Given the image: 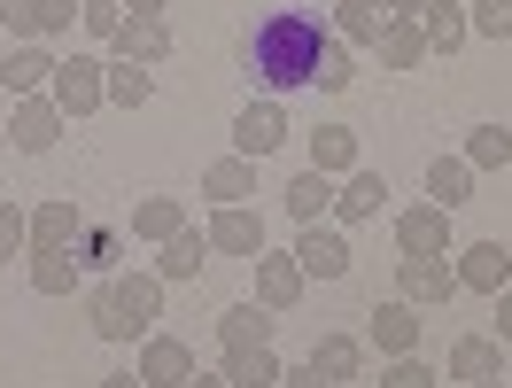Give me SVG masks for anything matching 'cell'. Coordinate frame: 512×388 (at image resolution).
Here are the masks:
<instances>
[{
  "label": "cell",
  "instance_id": "obj_41",
  "mask_svg": "<svg viewBox=\"0 0 512 388\" xmlns=\"http://www.w3.org/2000/svg\"><path fill=\"white\" fill-rule=\"evenodd\" d=\"M381 388H435V373H427L419 357H396V365L381 373Z\"/></svg>",
  "mask_w": 512,
  "mask_h": 388
},
{
  "label": "cell",
  "instance_id": "obj_38",
  "mask_svg": "<svg viewBox=\"0 0 512 388\" xmlns=\"http://www.w3.org/2000/svg\"><path fill=\"white\" fill-rule=\"evenodd\" d=\"M78 249H86L78 264H94V272H109V264H117V233H109V226H86V233H78Z\"/></svg>",
  "mask_w": 512,
  "mask_h": 388
},
{
  "label": "cell",
  "instance_id": "obj_40",
  "mask_svg": "<svg viewBox=\"0 0 512 388\" xmlns=\"http://www.w3.org/2000/svg\"><path fill=\"white\" fill-rule=\"evenodd\" d=\"M357 78V63H350V47H326V63H319V86L326 94H342V86H350Z\"/></svg>",
  "mask_w": 512,
  "mask_h": 388
},
{
  "label": "cell",
  "instance_id": "obj_10",
  "mask_svg": "<svg viewBox=\"0 0 512 388\" xmlns=\"http://www.w3.org/2000/svg\"><path fill=\"white\" fill-rule=\"evenodd\" d=\"M210 249H225V257H264V218L241 210V202H225L218 218H210Z\"/></svg>",
  "mask_w": 512,
  "mask_h": 388
},
{
  "label": "cell",
  "instance_id": "obj_49",
  "mask_svg": "<svg viewBox=\"0 0 512 388\" xmlns=\"http://www.w3.org/2000/svg\"><path fill=\"white\" fill-rule=\"evenodd\" d=\"M466 388H505V381H466Z\"/></svg>",
  "mask_w": 512,
  "mask_h": 388
},
{
  "label": "cell",
  "instance_id": "obj_31",
  "mask_svg": "<svg viewBox=\"0 0 512 388\" xmlns=\"http://www.w3.org/2000/svg\"><path fill=\"white\" fill-rule=\"evenodd\" d=\"M334 8H342V39L381 47V32H388V8H381V0H334Z\"/></svg>",
  "mask_w": 512,
  "mask_h": 388
},
{
  "label": "cell",
  "instance_id": "obj_12",
  "mask_svg": "<svg viewBox=\"0 0 512 388\" xmlns=\"http://www.w3.org/2000/svg\"><path fill=\"white\" fill-rule=\"evenodd\" d=\"M373 350H381V357H412L419 350V311L404 303V295L373 311Z\"/></svg>",
  "mask_w": 512,
  "mask_h": 388
},
{
  "label": "cell",
  "instance_id": "obj_30",
  "mask_svg": "<svg viewBox=\"0 0 512 388\" xmlns=\"http://www.w3.org/2000/svg\"><path fill=\"white\" fill-rule=\"evenodd\" d=\"M78 272H86V264L70 257V249H32V288L39 295H70V288H78Z\"/></svg>",
  "mask_w": 512,
  "mask_h": 388
},
{
  "label": "cell",
  "instance_id": "obj_24",
  "mask_svg": "<svg viewBox=\"0 0 512 388\" xmlns=\"http://www.w3.org/2000/svg\"><path fill=\"white\" fill-rule=\"evenodd\" d=\"M179 226H187L179 194H148V202H132V233H140V241H171Z\"/></svg>",
  "mask_w": 512,
  "mask_h": 388
},
{
  "label": "cell",
  "instance_id": "obj_6",
  "mask_svg": "<svg viewBox=\"0 0 512 388\" xmlns=\"http://www.w3.org/2000/svg\"><path fill=\"white\" fill-rule=\"evenodd\" d=\"M280 140H288V117H280V101H249V109H241V117H233V156H272V148H280Z\"/></svg>",
  "mask_w": 512,
  "mask_h": 388
},
{
  "label": "cell",
  "instance_id": "obj_17",
  "mask_svg": "<svg viewBox=\"0 0 512 388\" xmlns=\"http://www.w3.org/2000/svg\"><path fill=\"white\" fill-rule=\"evenodd\" d=\"M326 210H334V179H326V171H295L288 179V218L295 226H319Z\"/></svg>",
  "mask_w": 512,
  "mask_h": 388
},
{
  "label": "cell",
  "instance_id": "obj_3",
  "mask_svg": "<svg viewBox=\"0 0 512 388\" xmlns=\"http://www.w3.org/2000/svg\"><path fill=\"white\" fill-rule=\"evenodd\" d=\"M396 295H404L412 311H443L450 295H458V264L450 257H404L396 264Z\"/></svg>",
  "mask_w": 512,
  "mask_h": 388
},
{
  "label": "cell",
  "instance_id": "obj_25",
  "mask_svg": "<svg viewBox=\"0 0 512 388\" xmlns=\"http://www.w3.org/2000/svg\"><path fill=\"white\" fill-rule=\"evenodd\" d=\"M419 55H427V32H419V16H388V32H381V63H388V70H419Z\"/></svg>",
  "mask_w": 512,
  "mask_h": 388
},
{
  "label": "cell",
  "instance_id": "obj_16",
  "mask_svg": "<svg viewBox=\"0 0 512 388\" xmlns=\"http://www.w3.org/2000/svg\"><path fill=\"white\" fill-rule=\"evenodd\" d=\"M427 194H435V210L474 202V163H466V156H435V163H427Z\"/></svg>",
  "mask_w": 512,
  "mask_h": 388
},
{
  "label": "cell",
  "instance_id": "obj_22",
  "mask_svg": "<svg viewBox=\"0 0 512 388\" xmlns=\"http://www.w3.org/2000/svg\"><path fill=\"white\" fill-rule=\"evenodd\" d=\"M450 381H505V342H458L450 350Z\"/></svg>",
  "mask_w": 512,
  "mask_h": 388
},
{
  "label": "cell",
  "instance_id": "obj_19",
  "mask_svg": "<svg viewBox=\"0 0 512 388\" xmlns=\"http://www.w3.org/2000/svg\"><path fill=\"white\" fill-rule=\"evenodd\" d=\"M78 233H86L78 202H39V210H32V249H70Z\"/></svg>",
  "mask_w": 512,
  "mask_h": 388
},
{
  "label": "cell",
  "instance_id": "obj_15",
  "mask_svg": "<svg viewBox=\"0 0 512 388\" xmlns=\"http://www.w3.org/2000/svg\"><path fill=\"white\" fill-rule=\"evenodd\" d=\"M202 194H210L218 210H225V202H249V194H256V163L249 156H218L210 171H202Z\"/></svg>",
  "mask_w": 512,
  "mask_h": 388
},
{
  "label": "cell",
  "instance_id": "obj_4",
  "mask_svg": "<svg viewBox=\"0 0 512 388\" xmlns=\"http://www.w3.org/2000/svg\"><path fill=\"white\" fill-rule=\"evenodd\" d=\"M8 140H16L24 156H47V148L63 140V109H55V94H24V101H16V117H8Z\"/></svg>",
  "mask_w": 512,
  "mask_h": 388
},
{
  "label": "cell",
  "instance_id": "obj_39",
  "mask_svg": "<svg viewBox=\"0 0 512 388\" xmlns=\"http://www.w3.org/2000/svg\"><path fill=\"white\" fill-rule=\"evenodd\" d=\"M32 16H39V32L55 39V32H70V24H78V0H32Z\"/></svg>",
  "mask_w": 512,
  "mask_h": 388
},
{
  "label": "cell",
  "instance_id": "obj_5",
  "mask_svg": "<svg viewBox=\"0 0 512 388\" xmlns=\"http://www.w3.org/2000/svg\"><path fill=\"white\" fill-rule=\"evenodd\" d=\"M458 288H474V295L512 288V249L505 241H466L458 249Z\"/></svg>",
  "mask_w": 512,
  "mask_h": 388
},
{
  "label": "cell",
  "instance_id": "obj_13",
  "mask_svg": "<svg viewBox=\"0 0 512 388\" xmlns=\"http://www.w3.org/2000/svg\"><path fill=\"white\" fill-rule=\"evenodd\" d=\"M218 342H225V350H272V311H264V303H233V311H218Z\"/></svg>",
  "mask_w": 512,
  "mask_h": 388
},
{
  "label": "cell",
  "instance_id": "obj_11",
  "mask_svg": "<svg viewBox=\"0 0 512 388\" xmlns=\"http://www.w3.org/2000/svg\"><path fill=\"white\" fill-rule=\"evenodd\" d=\"M109 47H117V63H140V70H156L163 55H171V32H163L156 16H125Z\"/></svg>",
  "mask_w": 512,
  "mask_h": 388
},
{
  "label": "cell",
  "instance_id": "obj_48",
  "mask_svg": "<svg viewBox=\"0 0 512 388\" xmlns=\"http://www.w3.org/2000/svg\"><path fill=\"white\" fill-rule=\"evenodd\" d=\"M187 388H225V373H218V381H210V373H194V381Z\"/></svg>",
  "mask_w": 512,
  "mask_h": 388
},
{
  "label": "cell",
  "instance_id": "obj_32",
  "mask_svg": "<svg viewBox=\"0 0 512 388\" xmlns=\"http://www.w3.org/2000/svg\"><path fill=\"white\" fill-rule=\"evenodd\" d=\"M86 319H94V334H101V342H132V334H140V326L125 319V303H117L109 288H94V295H86Z\"/></svg>",
  "mask_w": 512,
  "mask_h": 388
},
{
  "label": "cell",
  "instance_id": "obj_20",
  "mask_svg": "<svg viewBox=\"0 0 512 388\" xmlns=\"http://www.w3.org/2000/svg\"><path fill=\"white\" fill-rule=\"evenodd\" d=\"M109 295L125 303V319L140 326V334H148V319L163 311V280H156V272H125V280H109Z\"/></svg>",
  "mask_w": 512,
  "mask_h": 388
},
{
  "label": "cell",
  "instance_id": "obj_44",
  "mask_svg": "<svg viewBox=\"0 0 512 388\" xmlns=\"http://www.w3.org/2000/svg\"><path fill=\"white\" fill-rule=\"evenodd\" d=\"M497 342H512V288H497Z\"/></svg>",
  "mask_w": 512,
  "mask_h": 388
},
{
  "label": "cell",
  "instance_id": "obj_33",
  "mask_svg": "<svg viewBox=\"0 0 512 388\" xmlns=\"http://www.w3.org/2000/svg\"><path fill=\"white\" fill-rule=\"evenodd\" d=\"M466 163H474V171H497V163H512V132H505V125H474V140H466Z\"/></svg>",
  "mask_w": 512,
  "mask_h": 388
},
{
  "label": "cell",
  "instance_id": "obj_7",
  "mask_svg": "<svg viewBox=\"0 0 512 388\" xmlns=\"http://www.w3.org/2000/svg\"><path fill=\"white\" fill-rule=\"evenodd\" d=\"M295 264H303V280H342L350 272V241L334 226H303L295 233Z\"/></svg>",
  "mask_w": 512,
  "mask_h": 388
},
{
  "label": "cell",
  "instance_id": "obj_27",
  "mask_svg": "<svg viewBox=\"0 0 512 388\" xmlns=\"http://www.w3.org/2000/svg\"><path fill=\"white\" fill-rule=\"evenodd\" d=\"M0 86H8V94L24 101V94H39V86H55V63H47L39 47H16V55L0 63Z\"/></svg>",
  "mask_w": 512,
  "mask_h": 388
},
{
  "label": "cell",
  "instance_id": "obj_42",
  "mask_svg": "<svg viewBox=\"0 0 512 388\" xmlns=\"http://www.w3.org/2000/svg\"><path fill=\"white\" fill-rule=\"evenodd\" d=\"M0 24L16 39H39V16H32V0H0Z\"/></svg>",
  "mask_w": 512,
  "mask_h": 388
},
{
  "label": "cell",
  "instance_id": "obj_18",
  "mask_svg": "<svg viewBox=\"0 0 512 388\" xmlns=\"http://www.w3.org/2000/svg\"><path fill=\"white\" fill-rule=\"evenodd\" d=\"M210 264V233H194V226H179L171 241H163V264H156V280H194Z\"/></svg>",
  "mask_w": 512,
  "mask_h": 388
},
{
  "label": "cell",
  "instance_id": "obj_23",
  "mask_svg": "<svg viewBox=\"0 0 512 388\" xmlns=\"http://www.w3.org/2000/svg\"><path fill=\"white\" fill-rule=\"evenodd\" d=\"M280 357L272 350H225V388H280Z\"/></svg>",
  "mask_w": 512,
  "mask_h": 388
},
{
  "label": "cell",
  "instance_id": "obj_21",
  "mask_svg": "<svg viewBox=\"0 0 512 388\" xmlns=\"http://www.w3.org/2000/svg\"><path fill=\"white\" fill-rule=\"evenodd\" d=\"M419 32H427V47H466V32H474V24H466V0H427V8H419Z\"/></svg>",
  "mask_w": 512,
  "mask_h": 388
},
{
  "label": "cell",
  "instance_id": "obj_8",
  "mask_svg": "<svg viewBox=\"0 0 512 388\" xmlns=\"http://www.w3.org/2000/svg\"><path fill=\"white\" fill-rule=\"evenodd\" d=\"M396 249H404V257H450V210H435V202L404 210V218H396Z\"/></svg>",
  "mask_w": 512,
  "mask_h": 388
},
{
  "label": "cell",
  "instance_id": "obj_1",
  "mask_svg": "<svg viewBox=\"0 0 512 388\" xmlns=\"http://www.w3.org/2000/svg\"><path fill=\"white\" fill-rule=\"evenodd\" d=\"M326 16L319 8H272L256 16L249 32V78L264 94H295V86H319V63H326Z\"/></svg>",
  "mask_w": 512,
  "mask_h": 388
},
{
  "label": "cell",
  "instance_id": "obj_37",
  "mask_svg": "<svg viewBox=\"0 0 512 388\" xmlns=\"http://www.w3.org/2000/svg\"><path fill=\"white\" fill-rule=\"evenodd\" d=\"M16 249H32V218H24L16 202H0V264L16 257Z\"/></svg>",
  "mask_w": 512,
  "mask_h": 388
},
{
  "label": "cell",
  "instance_id": "obj_34",
  "mask_svg": "<svg viewBox=\"0 0 512 388\" xmlns=\"http://www.w3.org/2000/svg\"><path fill=\"white\" fill-rule=\"evenodd\" d=\"M148 94H156V78L140 63H109V101H117V109H140Z\"/></svg>",
  "mask_w": 512,
  "mask_h": 388
},
{
  "label": "cell",
  "instance_id": "obj_2",
  "mask_svg": "<svg viewBox=\"0 0 512 388\" xmlns=\"http://www.w3.org/2000/svg\"><path fill=\"white\" fill-rule=\"evenodd\" d=\"M55 109L63 117H94L101 101H109V63H86V55H70V63H55Z\"/></svg>",
  "mask_w": 512,
  "mask_h": 388
},
{
  "label": "cell",
  "instance_id": "obj_45",
  "mask_svg": "<svg viewBox=\"0 0 512 388\" xmlns=\"http://www.w3.org/2000/svg\"><path fill=\"white\" fill-rule=\"evenodd\" d=\"M125 8H132V16H156V24H163V0H125Z\"/></svg>",
  "mask_w": 512,
  "mask_h": 388
},
{
  "label": "cell",
  "instance_id": "obj_14",
  "mask_svg": "<svg viewBox=\"0 0 512 388\" xmlns=\"http://www.w3.org/2000/svg\"><path fill=\"white\" fill-rule=\"evenodd\" d=\"M295 295H303V264L295 257H256V303H264V311H288Z\"/></svg>",
  "mask_w": 512,
  "mask_h": 388
},
{
  "label": "cell",
  "instance_id": "obj_26",
  "mask_svg": "<svg viewBox=\"0 0 512 388\" xmlns=\"http://www.w3.org/2000/svg\"><path fill=\"white\" fill-rule=\"evenodd\" d=\"M311 171H326V179H334V171H357V132L350 125H319L311 132Z\"/></svg>",
  "mask_w": 512,
  "mask_h": 388
},
{
  "label": "cell",
  "instance_id": "obj_29",
  "mask_svg": "<svg viewBox=\"0 0 512 388\" xmlns=\"http://www.w3.org/2000/svg\"><path fill=\"white\" fill-rule=\"evenodd\" d=\"M311 365H319L326 381L350 388V381H357V365H365V350H357L350 334H319V342H311Z\"/></svg>",
  "mask_w": 512,
  "mask_h": 388
},
{
  "label": "cell",
  "instance_id": "obj_28",
  "mask_svg": "<svg viewBox=\"0 0 512 388\" xmlns=\"http://www.w3.org/2000/svg\"><path fill=\"white\" fill-rule=\"evenodd\" d=\"M381 202H388V179H381V171H350V187L334 194V210H342L350 226H357V218H381Z\"/></svg>",
  "mask_w": 512,
  "mask_h": 388
},
{
  "label": "cell",
  "instance_id": "obj_47",
  "mask_svg": "<svg viewBox=\"0 0 512 388\" xmlns=\"http://www.w3.org/2000/svg\"><path fill=\"white\" fill-rule=\"evenodd\" d=\"M419 8H427V0H388V16H419Z\"/></svg>",
  "mask_w": 512,
  "mask_h": 388
},
{
  "label": "cell",
  "instance_id": "obj_46",
  "mask_svg": "<svg viewBox=\"0 0 512 388\" xmlns=\"http://www.w3.org/2000/svg\"><path fill=\"white\" fill-rule=\"evenodd\" d=\"M101 388H148V381H140V373H109Z\"/></svg>",
  "mask_w": 512,
  "mask_h": 388
},
{
  "label": "cell",
  "instance_id": "obj_43",
  "mask_svg": "<svg viewBox=\"0 0 512 388\" xmlns=\"http://www.w3.org/2000/svg\"><path fill=\"white\" fill-rule=\"evenodd\" d=\"M280 388H342V381H326L319 365H295V373H280Z\"/></svg>",
  "mask_w": 512,
  "mask_h": 388
},
{
  "label": "cell",
  "instance_id": "obj_9",
  "mask_svg": "<svg viewBox=\"0 0 512 388\" xmlns=\"http://www.w3.org/2000/svg\"><path fill=\"white\" fill-rule=\"evenodd\" d=\"M140 381L148 388H187L194 381V350L179 334H148V350H140Z\"/></svg>",
  "mask_w": 512,
  "mask_h": 388
},
{
  "label": "cell",
  "instance_id": "obj_36",
  "mask_svg": "<svg viewBox=\"0 0 512 388\" xmlns=\"http://www.w3.org/2000/svg\"><path fill=\"white\" fill-rule=\"evenodd\" d=\"M466 24H474L481 39H497V47H505V39H512V0H481Z\"/></svg>",
  "mask_w": 512,
  "mask_h": 388
},
{
  "label": "cell",
  "instance_id": "obj_35",
  "mask_svg": "<svg viewBox=\"0 0 512 388\" xmlns=\"http://www.w3.org/2000/svg\"><path fill=\"white\" fill-rule=\"evenodd\" d=\"M78 24L94 39H117V24H125V0H78Z\"/></svg>",
  "mask_w": 512,
  "mask_h": 388
},
{
  "label": "cell",
  "instance_id": "obj_50",
  "mask_svg": "<svg viewBox=\"0 0 512 388\" xmlns=\"http://www.w3.org/2000/svg\"><path fill=\"white\" fill-rule=\"evenodd\" d=\"M474 8H481V0H474Z\"/></svg>",
  "mask_w": 512,
  "mask_h": 388
}]
</instances>
